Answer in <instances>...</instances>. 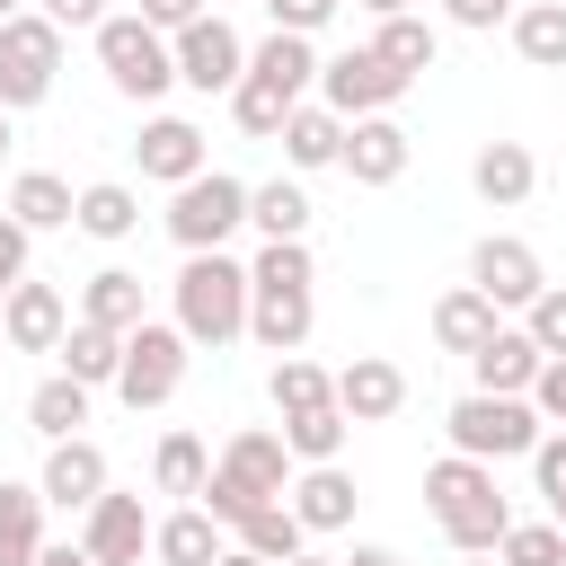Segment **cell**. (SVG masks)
Masks as SVG:
<instances>
[{
    "mask_svg": "<svg viewBox=\"0 0 566 566\" xmlns=\"http://www.w3.org/2000/svg\"><path fill=\"white\" fill-rule=\"evenodd\" d=\"M310 283H318L310 239H265L248 256V336L265 354H301L310 345Z\"/></svg>",
    "mask_w": 566,
    "mask_h": 566,
    "instance_id": "obj_1",
    "label": "cell"
},
{
    "mask_svg": "<svg viewBox=\"0 0 566 566\" xmlns=\"http://www.w3.org/2000/svg\"><path fill=\"white\" fill-rule=\"evenodd\" d=\"M424 513L442 522L451 548H504V531H513V504L495 495V469L469 460V451H451V460L424 469Z\"/></svg>",
    "mask_w": 566,
    "mask_h": 566,
    "instance_id": "obj_2",
    "label": "cell"
},
{
    "mask_svg": "<svg viewBox=\"0 0 566 566\" xmlns=\"http://www.w3.org/2000/svg\"><path fill=\"white\" fill-rule=\"evenodd\" d=\"M177 327H186V345H239L248 336V265L239 256H221V248H195L186 265H177Z\"/></svg>",
    "mask_w": 566,
    "mask_h": 566,
    "instance_id": "obj_3",
    "label": "cell"
},
{
    "mask_svg": "<svg viewBox=\"0 0 566 566\" xmlns=\"http://www.w3.org/2000/svg\"><path fill=\"white\" fill-rule=\"evenodd\" d=\"M88 35H97V71L115 80V97H142V106H150V97L177 88V44H168L142 9H115V18L88 27Z\"/></svg>",
    "mask_w": 566,
    "mask_h": 566,
    "instance_id": "obj_4",
    "label": "cell"
},
{
    "mask_svg": "<svg viewBox=\"0 0 566 566\" xmlns=\"http://www.w3.org/2000/svg\"><path fill=\"white\" fill-rule=\"evenodd\" d=\"M451 451H469V460H531V442L548 433V416L531 407V398H495V389H469V398H451Z\"/></svg>",
    "mask_w": 566,
    "mask_h": 566,
    "instance_id": "obj_5",
    "label": "cell"
},
{
    "mask_svg": "<svg viewBox=\"0 0 566 566\" xmlns=\"http://www.w3.org/2000/svg\"><path fill=\"white\" fill-rule=\"evenodd\" d=\"M53 71H62V27H53L44 9H18V18L0 27V106H9V115L44 106V97H53Z\"/></svg>",
    "mask_w": 566,
    "mask_h": 566,
    "instance_id": "obj_6",
    "label": "cell"
},
{
    "mask_svg": "<svg viewBox=\"0 0 566 566\" xmlns=\"http://www.w3.org/2000/svg\"><path fill=\"white\" fill-rule=\"evenodd\" d=\"M230 230H248V186L203 168L186 186H168V239L195 256V248H230Z\"/></svg>",
    "mask_w": 566,
    "mask_h": 566,
    "instance_id": "obj_7",
    "label": "cell"
},
{
    "mask_svg": "<svg viewBox=\"0 0 566 566\" xmlns=\"http://www.w3.org/2000/svg\"><path fill=\"white\" fill-rule=\"evenodd\" d=\"M186 327L177 318H142L133 336H124V371H115V398L142 416V407H168L177 398V380H186Z\"/></svg>",
    "mask_w": 566,
    "mask_h": 566,
    "instance_id": "obj_8",
    "label": "cell"
},
{
    "mask_svg": "<svg viewBox=\"0 0 566 566\" xmlns=\"http://www.w3.org/2000/svg\"><path fill=\"white\" fill-rule=\"evenodd\" d=\"M407 88H416V80H407V71H389V62H380V44H345L336 62H318V97H327L345 124H354V115H389Z\"/></svg>",
    "mask_w": 566,
    "mask_h": 566,
    "instance_id": "obj_9",
    "label": "cell"
},
{
    "mask_svg": "<svg viewBox=\"0 0 566 566\" xmlns=\"http://www.w3.org/2000/svg\"><path fill=\"white\" fill-rule=\"evenodd\" d=\"M168 44H177V80L203 88V97H230V88L248 80V44H239V27H230L221 9H203V18L177 27Z\"/></svg>",
    "mask_w": 566,
    "mask_h": 566,
    "instance_id": "obj_10",
    "label": "cell"
},
{
    "mask_svg": "<svg viewBox=\"0 0 566 566\" xmlns=\"http://www.w3.org/2000/svg\"><path fill=\"white\" fill-rule=\"evenodd\" d=\"M469 283H478L495 310H531V301L548 292V274H539V248H531V239H513V230H486V239L469 248Z\"/></svg>",
    "mask_w": 566,
    "mask_h": 566,
    "instance_id": "obj_11",
    "label": "cell"
},
{
    "mask_svg": "<svg viewBox=\"0 0 566 566\" xmlns=\"http://www.w3.org/2000/svg\"><path fill=\"white\" fill-rule=\"evenodd\" d=\"M212 469H221L248 504H274V495H292V469H301V460H292V442H283V433L239 424V433L221 442V460H212Z\"/></svg>",
    "mask_w": 566,
    "mask_h": 566,
    "instance_id": "obj_12",
    "label": "cell"
},
{
    "mask_svg": "<svg viewBox=\"0 0 566 566\" xmlns=\"http://www.w3.org/2000/svg\"><path fill=\"white\" fill-rule=\"evenodd\" d=\"M150 513H142V495H124V486H106L88 513H80V548L97 557V566H142L150 557Z\"/></svg>",
    "mask_w": 566,
    "mask_h": 566,
    "instance_id": "obj_13",
    "label": "cell"
},
{
    "mask_svg": "<svg viewBox=\"0 0 566 566\" xmlns=\"http://www.w3.org/2000/svg\"><path fill=\"white\" fill-rule=\"evenodd\" d=\"M407 159H416V142H407L398 115H354V124H345V177H354V186H398Z\"/></svg>",
    "mask_w": 566,
    "mask_h": 566,
    "instance_id": "obj_14",
    "label": "cell"
},
{
    "mask_svg": "<svg viewBox=\"0 0 566 566\" xmlns=\"http://www.w3.org/2000/svg\"><path fill=\"white\" fill-rule=\"evenodd\" d=\"M0 336H9V354H53V345L71 336V301L27 274V283L0 301Z\"/></svg>",
    "mask_w": 566,
    "mask_h": 566,
    "instance_id": "obj_15",
    "label": "cell"
},
{
    "mask_svg": "<svg viewBox=\"0 0 566 566\" xmlns=\"http://www.w3.org/2000/svg\"><path fill=\"white\" fill-rule=\"evenodd\" d=\"M35 486H44V504L88 513V504H97L115 478H106V451H97L88 433H71V442H53V451H44V478H35Z\"/></svg>",
    "mask_w": 566,
    "mask_h": 566,
    "instance_id": "obj_16",
    "label": "cell"
},
{
    "mask_svg": "<svg viewBox=\"0 0 566 566\" xmlns=\"http://www.w3.org/2000/svg\"><path fill=\"white\" fill-rule=\"evenodd\" d=\"M336 407H345L354 424H389V416L407 407V371H398L389 354H354V363L336 371Z\"/></svg>",
    "mask_w": 566,
    "mask_h": 566,
    "instance_id": "obj_17",
    "label": "cell"
},
{
    "mask_svg": "<svg viewBox=\"0 0 566 566\" xmlns=\"http://www.w3.org/2000/svg\"><path fill=\"white\" fill-rule=\"evenodd\" d=\"M274 142H283L292 177H310V168H345V115H336L327 97H318V106L301 97V106L283 115V133H274Z\"/></svg>",
    "mask_w": 566,
    "mask_h": 566,
    "instance_id": "obj_18",
    "label": "cell"
},
{
    "mask_svg": "<svg viewBox=\"0 0 566 566\" xmlns=\"http://www.w3.org/2000/svg\"><path fill=\"white\" fill-rule=\"evenodd\" d=\"M133 159H142L150 186H186V177H203V133L186 115H150L142 142H133Z\"/></svg>",
    "mask_w": 566,
    "mask_h": 566,
    "instance_id": "obj_19",
    "label": "cell"
},
{
    "mask_svg": "<svg viewBox=\"0 0 566 566\" xmlns=\"http://www.w3.org/2000/svg\"><path fill=\"white\" fill-rule=\"evenodd\" d=\"M539 345H531V327H495L478 354H469V380L478 389H495V398H531V380H539Z\"/></svg>",
    "mask_w": 566,
    "mask_h": 566,
    "instance_id": "obj_20",
    "label": "cell"
},
{
    "mask_svg": "<svg viewBox=\"0 0 566 566\" xmlns=\"http://www.w3.org/2000/svg\"><path fill=\"white\" fill-rule=\"evenodd\" d=\"M469 186H478V203H495V212L531 203V186H539V159H531V142H478V159H469Z\"/></svg>",
    "mask_w": 566,
    "mask_h": 566,
    "instance_id": "obj_21",
    "label": "cell"
},
{
    "mask_svg": "<svg viewBox=\"0 0 566 566\" xmlns=\"http://www.w3.org/2000/svg\"><path fill=\"white\" fill-rule=\"evenodd\" d=\"M354 478H345V460H310V469H292V513L310 522V539L318 531H345L354 522Z\"/></svg>",
    "mask_w": 566,
    "mask_h": 566,
    "instance_id": "obj_22",
    "label": "cell"
},
{
    "mask_svg": "<svg viewBox=\"0 0 566 566\" xmlns=\"http://www.w3.org/2000/svg\"><path fill=\"white\" fill-rule=\"evenodd\" d=\"M230 548V522H212L203 504H177V513H159V531H150V557L159 566H212Z\"/></svg>",
    "mask_w": 566,
    "mask_h": 566,
    "instance_id": "obj_23",
    "label": "cell"
},
{
    "mask_svg": "<svg viewBox=\"0 0 566 566\" xmlns=\"http://www.w3.org/2000/svg\"><path fill=\"white\" fill-rule=\"evenodd\" d=\"M495 327H504V310H495L478 283H451V292L433 301V345H442V354H478Z\"/></svg>",
    "mask_w": 566,
    "mask_h": 566,
    "instance_id": "obj_24",
    "label": "cell"
},
{
    "mask_svg": "<svg viewBox=\"0 0 566 566\" xmlns=\"http://www.w3.org/2000/svg\"><path fill=\"white\" fill-rule=\"evenodd\" d=\"M80 318H97V327L133 336V327L150 318V301H142V274H133V265H97V274L80 283Z\"/></svg>",
    "mask_w": 566,
    "mask_h": 566,
    "instance_id": "obj_25",
    "label": "cell"
},
{
    "mask_svg": "<svg viewBox=\"0 0 566 566\" xmlns=\"http://www.w3.org/2000/svg\"><path fill=\"white\" fill-rule=\"evenodd\" d=\"M71 230H88L97 248H115V239H133V230H142V195H133L124 177H97V186H80Z\"/></svg>",
    "mask_w": 566,
    "mask_h": 566,
    "instance_id": "obj_26",
    "label": "cell"
},
{
    "mask_svg": "<svg viewBox=\"0 0 566 566\" xmlns=\"http://www.w3.org/2000/svg\"><path fill=\"white\" fill-rule=\"evenodd\" d=\"M248 71H256V80H274V88H283V97L301 106V97L318 88V44H310V35H283V27H274V35H265V44L248 53Z\"/></svg>",
    "mask_w": 566,
    "mask_h": 566,
    "instance_id": "obj_27",
    "label": "cell"
},
{
    "mask_svg": "<svg viewBox=\"0 0 566 566\" xmlns=\"http://www.w3.org/2000/svg\"><path fill=\"white\" fill-rule=\"evenodd\" d=\"M9 212H18L27 230H71L80 195H71V177H53V168H18V177H9Z\"/></svg>",
    "mask_w": 566,
    "mask_h": 566,
    "instance_id": "obj_28",
    "label": "cell"
},
{
    "mask_svg": "<svg viewBox=\"0 0 566 566\" xmlns=\"http://www.w3.org/2000/svg\"><path fill=\"white\" fill-rule=\"evenodd\" d=\"M53 354H62V371L88 380V389H115V371H124V336L97 327V318H71V336H62Z\"/></svg>",
    "mask_w": 566,
    "mask_h": 566,
    "instance_id": "obj_29",
    "label": "cell"
},
{
    "mask_svg": "<svg viewBox=\"0 0 566 566\" xmlns=\"http://www.w3.org/2000/svg\"><path fill=\"white\" fill-rule=\"evenodd\" d=\"M88 398H97L88 380H71V371H53V380H35V389H27V424H35L44 442H71V433L88 424Z\"/></svg>",
    "mask_w": 566,
    "mask_h": 566,
    "instance_id": "obj_30",
    "label": "cell"
},
{
    "mask_svg": "<svg viewBox=\"0 0 566 566\" xmlns=\"http://www.w3.org/2000/svg\"><path fill=\"white\" fill-rule=\"evenodd\" d=\"M44 548V486L0 478V566H35Z\"/></svg>",
    "mask_w": 566,
    "mask_h": 566,
    "instance_id": "obj_31",
    "label": "cell"
},
{
    "mask_svg": "<svg viewBox=\"0 0 566 566\" xmlns=\"http://www.w3.org/2000/svg\"><path fill=\"white\" fill-rule=\"evenodd\" d=\"M371 44H380V62H389V71H407V80H424V71L442 62V35H433V18H416V9L380 18V27H371Z\"/></svg>",
    "mask_w": 566,
    "mask_h": 566,
    "instance_id": "obj_32",
    "label": "cell"
},
{
    "mask_svg": "<svg viewBox=\"0 0 566 566\" xmlns=\"http://www.w3.org/2000/svg\"><path fill=\"white\" fill-rule=\"evenodd\" d=\"M513 53L531 71H566V0H522L513 9Z\"/></svg>",
    "mask_w": 566,
    "mask_h": 566,
    "instance_id": "obj_33",
    "label": "cell"
},
{
    "mask_svg": "<svg viewBox=\"0 0 566 566\" xmlns=\"http://www.w3.org/2000/svg\"><path fill=\"white\" fill-rule=\"evenodd\" d=\"M230 539H239V548H256V557H274V566H283V557H301V548H310V522H301V513H292V495H274V504H256V513H248V522H239V531H230Z\"/></svg>",
    "mask_w": 566,
    "mask_h": 566,
    "instance_id": "obj_34",
    "label": "cell"
},
{
    "mask_svg": "<svg viewBox=\"0 0 566 566\" xmlns=\"http://www.w3.org/2000/svg\"><path fill=\"white\" fill-rule=\"evenodd\" d=\"M203 478H212V451L195 442V433H159V451H150V486L159 495H203Z\"/></svg>",
    "mask_w": 566,
    "mask_h": 566,
    "instance_id": "obj_35",
    "label": "cell"
},
{
    "mask_svg": "<svg viewBox=\"0 0 566 566\" xmlns=\"http://www.w3.org/2000/svg\"><path fill=\"white\" fill-rule=\"evenodd\" d=\"M248 221L265 239H310V195L292 177H265V186H248Z\"/></svg>",
    "mask_w": 566,
    "mask_h": 566,
    "instance_id": "obj_36",
    "label": "cell"
},
{
    "mask_svg": "<svg viewBox=\"0 0 566 566\" xmlns=\"http://www.w3.org/2000/svg\"><path fill=\"white\" fill-rule=\"evenodd\" d=\"M345 433H354V416L327 398V407H301V416H283V442H292V460L310 469V460H336L345 451Z\"/></svg>",
    "mask_w": 566,
    "mask_h": 566,
    "instance_id": "obj_37",
    "label": "cell"
},
{
    "mask_svg": "<svg viewBox=\"0 0 566 566\" xmlns=\"http://www.w3.org/2000/svg\"><path fill=\"white\" fill-rule=\"evenodd\" d=\"M265 398H274L283 416H301V407H327V398H336V371H318V363H301V354H274V380H265Z\"/></svg>",
    "mask_w": 566,
    "mask_h": 566,
    "instance_id": "obj_38",
    "label": "cell"
},
{
    "mask_svg": "<svg viewBox=\"0 0 566 566\" xmlns=\"http://www.w3.org/2000/svg\"><path fill=\"white\" fill-rule=\"evenodd\" d=\"M283 115H292V97H283L274 80H256V71H248V80L230 88V124H239V133H256V142H274V133H283Z\"/></svg>",
    "mask_w": 566,
    "mask_h": 566,
    "instance_id": "obj_39",
    "label": "cell"
},
{
    "mask_svg": "<svg viewBox=\"0 0 566 566\" xmlns=\"http://www.w3.org/2000/svg\"><path fill=\"white\" fill-rule=\"evenodd\" d=\"M495 557H504V566H566V522H557V513H548V522H513Z\"/></svg>",
    "mask_w": 566,
    "mask_h": 566,
    "instance_id": "obj_40",
    "label": "cell"
},
{
    "mask_svg": "<svg viewBox=\"0 0 566 566\" xmlns=\"http://www.w3.org/2000/svg\"><path fill=\"white\" fill-rule=\"evenodd\" d=\"M522 327H531V345H539V354H566V283H548V292L522 310Z\"/></svg>",
    "mask_w": 566,
    "mask_h": 566,
    "instance_id": "obj_41",
    "label": "cell"
},
{
    "mask_svg": "<svg viewBox=\"0 0 566 566\" xmlns=\"http://www.w3.org/2000/svg\"><path fill=\"white\" fill-rule=\"evenodd\" d=\"M531 478H539V495H548V504L566 495V424H548V433L531 442Z\"/></svg>",
    "mask_w": 566,
    "mask_h": 566,
    "instance_id": "obj_42",
    "label": "cell"
},
{
    "mask_svg": "<svg viewBox=\"0 0 566 566\" xmlns=\"http://www.w3.org/2000/svg\"><path fill=\"white\" fill-rule=\"evenodd\" d=\"M336 9H345V0H265V18H274L283 35H318Z\"/></svg>",
    "mask_w": 566,
    "mask_h": 566,
    "instance_id": "obj_43",
    "label": "cell"
},
{
    "mask_svg": "<svg viewBox=\"0 0 566 566\" xmlns=\"http://www.w3.org/2000/svg\"><path fill=\"white\" fill-rule=\"evenodd\" d=\"M27 239H35V230H27L18 212H0V301L27 283Z\"/></svg>",
    "mask_w": 566,
    "mask_h": 566,
    "instance_id": "obj_44",
    "label": "cell"
},
{
    "mask_svg": "<svg viewBox=\"0 0 566 566\" xmlns=\"http://www.w3.org/2000/svg\"><path fill=\"white\" fill-rule=\"evenodd\" d=\"M513 9H522V0H442V18H451V27H469V35L513 27Z\"/></svg>",
    "mask_w": 566,
    "mask_h": 566,
    "instance_id": "obj_45",
    "label": "cell"
},
{
    "mask_svg": "<svg viewBox=\"0 0 566 566\" xmlns=\"http://www.w3.org/2000/svg\"><path fill=\"white\" fill-rule=\"evenodd\" d=\"M531 407H539L548 424H566V354H548V363H539V380H531Z\"/></svg>",
    "mask_w": 566,
    "mask_h": 566,
    "instance_id": "obj_46",
    "label": "cell"
},
{
    "mask_svg": "<svg viewBox=\"0 0 566 566\" xmlns=\"http://www.w3.org/2000/svg\"><path fill=\"white\" fill-rule=\"evenodd\" d=\"M35 9H44L53 27H106V18H115L106 0H35Z\"/></svg>",
    "mask_w": 566,
    "mask_h": 566,
    "instance_id": "obj_47",
    "label": "cell"
},
{
    "mask_svg": "<svg viewBox=\"0 0 566 566\" xmlns=\"http://www.w3.org/2000/svg\"><path fill=\"white\" fill-rule=\"evenodd\" d=\"M142 18H150L159 35H177V27H195V18H203V0H142Z\"/></svg>",
    "mask_w": 566,
    "mask_h": 566,
    "instance_id": "obj_48",
    "label": "cell"
},
{
    "mask_svg": "<svg viewBox=\"0 0 566 566\" xmlns=\"http://www.w3.org/2000/svg\"><path fill=\"white\" fill-rule=\"evenodd\" d=\"M35 566H97V557H88V548H80V539H62V548H53V539H44V548H35Z\"/></svg>",
    "mask_w": 566,
    "mask_h": 566,
    "instance_id": "obj_49",
    "label": "cell"
},
{
    "mask_svg": "<svg viewBox=\"0 0 566 566\" xmlns=\"http://www.w3.org/2000/svg\"><path fill=\"white\" fill-rule=\"evenodd\" d=\"M345 566H407V557H398V548H380V539H363V548H354Z\"/></svg>",
    "mask_w": 566,
    "mask_h": 566,
    "instance_id": "obj_50",
    "label": "cell"
},
{
    "mask_svg": "<svg viewBox=\"0 0 566 566\" xmlns=\"http://www.w3.org/2000/svg\"><path fill=\"white\" fill-rule=\"evenodd\" d=\"M212 566H274V557H256V548H239V539H230V548H221Z\"/></svg>",
    "mask_w": 566,
    "mask_h": 566,
    "instance_id": "obj_51",
    "label": "cell"
},
{
    "mask_svg": "<svg viewBox=\"0 0 566 566\" xmlns=\"http://www.w3.org/2000/svg\"><path fill=\"white\" fill-rule=\"evenodd\" d=\"M283 566H345V557H318V548H301V557H283Z\"/></svg>",
    "mask_w": 566,
    "mask_h": 566,
    "instance_id": "obj_52",
    "label": "cell"
},
{
    "mask_svg": "<svg viewBox=\"0 0 566 566\" xmlns=\"http://www.w3.org/2000/svg\"><path fill=\"white\" fill-rule=\"evenodd\" d=\"M460 566H504V557L495 548H460Z\"/></svg>",
    "mask_w": 566,
    "mask_h": 566,
    "instance_id": "obj_53",
    "label": "cell"
},
{
    "mask_svg": "<svg viewBox=\"0 0 566 566\" xmlns=\"http://www.w3.org/2000/svg\"><path fill=\"white\" fill-rule=\"evenodd\" d=\"M18 9H27V0H0V27H9V18H18Z\"/></svg>",
    "mask_w": 566,
    "mask_h": 566,
    "instance_id": "obj_54",
    "label": "cell"
},
{
    "mask_svg": "<svg viewBox=\"0 0 566 566\" xmlns=\"http://www.w3.org/2000/svg\"><path fill=\"white\" fill-rule=\"evenodd\" d=\"M0 150H9V106H0Z\"/></svg>",
    "mask_w": 566,
    "mask_h": 566,
    "instance_id": "obj_55",
    "label": "cell"
},
{
    "mask_svg": "<svg viewBox=\"0 0 566 566\" xmlns=\"http://www.w3.org/2000/svg\"><path fill=\"white\" fill-rule=\"evenodd\" d=\"M548 513H557V522H566V495H557V504H548Z\"/></svg>",
    "mask_w": 566,
    "mask_h": 566,
    "instance_id": "obj_56",
    "label": "cell"
},
{
    "mask_svg": "<svg viewBox=\"0 0 566 566\" xmlns=\"http://www.w3.org/2000/svg\"><path fill=\"white\" fill-rule=\"evenodd\" d=\"M0 345H9V336H0Z\"/></svg>",
    "mask_w": 566,
    "mask_h": 566,
    "instance_id": "obj_57",
    "label": "cell"
}]
</instances>
